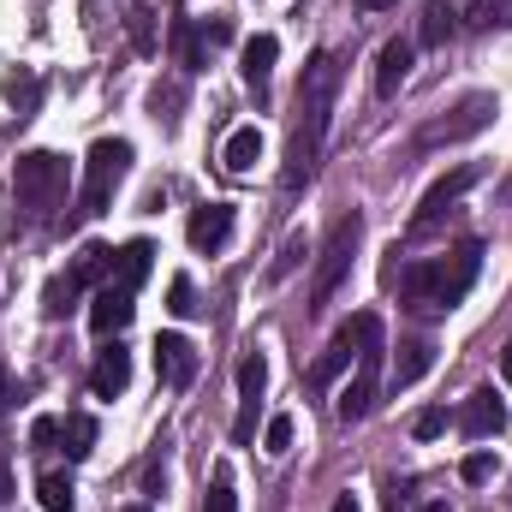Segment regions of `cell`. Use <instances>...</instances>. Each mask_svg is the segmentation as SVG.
Instances as JSON below:
<instances>
[{
  "instance_id": "obj_1",
  "label": "cell",
  "mask_w": 512,
  "mask_h": 512,
  "mask_svg": "<svg viewBox=\"0 0 512 512\" xmlns=\"http://www.w3.org/2000/svg\"><path fill=\"white\" fill-rule=\"evenodd\" d=\"M334 90H340V60L334 54H316L304 66V78H298V114H292V143H286V191H298L316 173V161H322Z\"/></svg>"
},
{
  "instance_id": "obj_2",
  "label": "cell",
  "mask_w": 512,
  "mask_h": 512,
  "mask_svg": "<svg viewBox=\"0 0 512 512\" xmlns=\"http://www.w3.org/2000/svg\"><path fill=\"white\" fill-rule=\"evenodd\" d=\"M477 274H483V245L471 239V245H459V251L435 256V262H417V268H405V304L417 310V316H447L453 304H465V292L477 286Z\"/></svg>"
},
{
  "instance_id": "obj_3",
  "label": "cell",
  "mask_w": 512,
  "mask_h": 512,
  "mask_svg": "<svg viewBox=\"0 0 512 512\" xmlns=\"http://www.w3.org/2000/svg\"><path fill=\"white\" fill-rule=\"evenodd\" d=\"M352 328H358V376L346 382L340 405H334L340 423H364L376 411V387H382V316L376 310H358Z\"/></svg>"
},
{
  "instance_id": "obj_4",
  "label": "cell",
  "mask_w": 512,
  "mask_h": 512,
  "mask_svg": "<svg viewBox=\"0 0 512 512\" xmlns=\"http://www.w3.org/2000/svg\"><path fill=\"white\" fill-rule=\"evenodd\" d=\"M131 173V143L126 137H102L96 149H90V161H84V191H78V221H96V215H108V203H114V191H120V179Z\"/></svg>"
},
{
  "instance_id": "obj_5",
  "label": "cell",
  "mask_w": 512,
  "mask_h": 512,
  "mask_svg": "<svg viewBox=\"0 0 512 512\" xmlns=\"http://www.w3.org/2000/svg\"><path fill=\"white\" fill-rule=\"evenodd\" d=\"M66 203V161L48 149L18 155V209L30 221H54V209Z\"/></svg>"
},
{
  "instance_id": "obj_6",
  "label": "cell",
  "mask_w": 512,
  "mask_h": 512,
  "mask_svg": "<svg viewBox=\"0 0 512 512\" xmlns=\"http://www.w3.org/2000/svg\"><path fill=\"white\" fill-rule=\"evenodd\" d=\"M96 280H114V245H84V251L72 256V268L48 280V292H42V316L60 322V316L84 298V286H96Z\"/></svg>"
},
{
  "instance_id": "obj_7",
  "label": "cell",
  "mask_w": 512,
  "mask_h": 512,
  "mask_svg": "<svg viewBox=\"0 0 512 512\" xmlns=\"http://www.w3.org/2000/svg\"><path fill=\"white\" fill-rule=\"evenodd\" d=\"M358 239H364V215H340L334 221V233H328V245L316 256V280H310V310H322L334 292H340V280L352 274V256H358Z\"/></svg>"
},
{
  "instance_id": "obj_8",
  "label": "cell",
  "mask_w": 512,
  "mask_h": 512,
  "mask_svg": "<svg viewBox=\"0 0 512 512\" xmlns=\"http://www.w3.org/2000/svg\"><path fill=\"white\" fill-rule=\"evenodd\" d=\"M495 114H501V108H495V96H483V90H477V96H465V102H459V108H453L447 120H435V126H423V137H417V143H423V149H441V143H459V137H477V131L489 126Z\"/></svg>"
},
{
  "instance_id": "obj_9",
  "label": "cell",
  "mask_w": 512,
  "mask_h": 512,
  "mask_svg": "<svg viewBox=\"0 0 512 512\" xmlns=\"http://www.w3.org/2000/svg\"><path fill=\"white\" fill-rule=\"evenodd\" d=\"M477 179H483V167H471V161H465V167H453V173H441V179L423 191V203H417V215H411V233H429V227H435V221H441V215H447L471 185H477Z\"/></svg>"
},
{
  "instance_id": "obj_10",
  "label": "cell",
  "mask_w": 512,
  "mask_h": 512,
  "mask_svg": "<svg viewBox=\"0 0 512 512\" xmlns=\"http://www.w3.org/2000/svg\"><path fill=\"white\" fill-rule=\"evenodd\" d=\"M262 387H268V358L251 352L245 364H239V417H233V441L245 447L256 435V411H262Z\"/></svg>"
},
{
  "instance_id": "obj_11",
  "label": "cell",
  "mask_w": 512,
  "mask_h": 512,
  "mask_svg": "<svg viewBox=\"0 0 512 512\" xmlns=\"http://www.w3.org/2000/svg\"><path fill=\"white\" fill-rule=\"evenodd\" d=\"M131 316H137V292L131 286H120V280L96 286V304H90V328L96 334H120V328H131Z\"/></svg>"
},
{
  "instance_id": "obj_12",
  "label": "cell",
  "mask_w": 512,
  "mask_h": 512,
  "mask_svg": "<svg viewBox=\"0 0 512 512\" xmlns=\"http://www.w3.org/2000/svg\"><path fill=\"white\" fill-rule=\"evenodd\" d=\"M155 376L167 387H191L197 382V346L185 334H161L155 340Z\"/></svg>"
},
{
  "instance_id": "obj_13",
  "label": "cell",
  "mask_w": 512,
  "mask_h": 512,
  "mask_svg": "<svg viewBox=\"0 0 512 512\" xmlns=\"http://www.w3.org/2000/svg\"><path fill=\"white\" fill-rule=\"evenodd\" d=\"M459 429H465L471 441H495V435L507 429V405L483 387V393H471V399L459 405Z\"/></svg>"
},
{
  "instance_id": "obj_14",
  "label": "cell",
  "mask_w": 512,
  "mask_h": 512,
  "mask_svg": "<svg viewBox=\"0 0 512 512\" xmlns=\"http://www.w3.org/2000/svg\"><path fill=\"white\" fill-rule=\"evenodd\" d=\"M131 382V352L126 346H102L96 352V370H90V393L96 399H120Z\"/></svg>"
},
{
  "instance_id": "obj_15",
  "label": "cell",
  "mask_w": 512,
  "mask_h": 512,
  "mask_svg": "<svg viewBox=\"0 0 512 512\" xmlns=\"http://www.w3.org/2000/svg\"><path fill=\"white\" fill-rule=\"evenodd\" d=\"M191 245L197 251H221L227 239H233V209L227 203H203V209H191Z\"/></svg>"
},
{
  "instance_id": "obj_16",
  "label": "cell",
  "mask_w": 512,
  "mask_h": 512,
  "mask_svg": "<svg viewBox=\"0 0 512 512\" xmlns=\"http://www.w3.org/2000/svg\"><path fill=\"white\" fill-rule=\"evenodd\" d=\"M411 78V42L393 36L382 54H376V96H399V84Z\"/></svg>"
},
{
  "instance_id": "obj_17",
  "label": "cell",
  "mask_w": 512,
  "mask_h": 512,
  "mask_svg": "<svg viewBox=\"0 0 512 512\" xmlns=\"http://www.w3.org/2000/svg\"><path fill=\"white\" fill-rule=\"evenodd\" d=\"M274 60H280V42H274V36H251V42H245V54H239V72H245V84L256 90V102H262V90H268Z\"/></svg>"
},
{
  "instance_id": "obj_18",
  "label": "cell",
  "mask_w": 512,
  "mask_h": 512,
  "mask_svg": "<svg viewBox=\"0 0 512 512\" xmlns=\"http://www.w3.org/2000/svg\"><path fill=\"white\" fill-rule=\"evenodd\" d=\"M149 268H155V245H149V239H131V245H120V251H114V280H120V286H131V292L149 280Z\"/></svg>"
},
{
  "instance_id": "obj_19",
  "label": "cell",
  "mask_w": 512,
  "mask_h": 512,
  "mask_svg": "<svg viewBox=\"0 0 512 512\" xmlns=\"http://www.w3.org/2000/svg\"><path fill=\"white\" fill-rule=\"evenodd\" d=\"M352 346H358V328L346 322V328H340V334L328 340V352L316 358V370H310V387H328V382H334V376H340V370L352 364Z\"/></svg>"
},
{
  "instance_id": "obj_20",
  "label": "cell",
  "mask_w": 512,
  "mask_h": 512,
  "mask_svg": "<svg viewBox=\"0 0 512 512\" xmlns=\"http://www.w3.org/2000/svg\"><path fill=\"white\" fill-rule=\"evenodd\" d=\"M221 161H227V173H251L256 161H262V126H239L227 137V149H221Z\"/></svg>"
},
{
  "instance_id": "obj_21",
  "label": "cell",
  "mask_w": 512,
  "mask_h": 512,
  "mask_svg": "<svg viewBox=\"0 0 512 512\" xmlns=\"http://www.w3.org/2000/svg\"><path fill=\"white\" fill-rule=\"evenodd\" d=\"M429 364H435V346H429V340L399 346V364H393V376H387V382H393V393H399V387H411L417 376H429Z\"/></svg>"
},
{
  "instance_id": "obj_22",
  "label": "cell",
  "mask_w": 512,
  "mask_h": 512,
  "mask_svg": "<svg viewBox=\"0 0 512 512\" xmlns=\"http://www.w3.org/2000/svg\"><path fill=\"white\" fill-rule=\"evenodd\" d=\"M60 441H66V459H90L96 453V417L90 411H72L60 423Z\"/></svg>"
},
{
  "instance_id": "obj_23",
  "label": "cell",
  "mask_w": 512,
  "mask_h": 512,
  "mask_svg": "<svg viewBox=\"0 0 512 512\" xmlns=\"http://www.w3.org/2000/svg\"><path fill=\"white\" fill-rule=\"evenodd\" d=\"M453 30H459V12H453L447 0H435V6L423 12V42L441 48V42H453Z\"/></svg>"
},
{
  "instance_id": "obj_24",
  "label": "cell",
  "mask_w": 512,
  "mask_h": 512,
  "mask_svg": "<svg viewBox=\"0 0 512 512\" xmlns=\"http://www.w3.org/2000/svg\"><path fill=\"white\" fill-rule=\"evenodd\" d=\"M465 24H477V30H512V0H471L465 6Z\"/></svg>"
},
{
  "instance_id": "obj_25",
  "label": "cell",
  "mask_w": 512,
  "mask_h": 512,
  "mask_svg": "<svg viewBox=\"0 0 512 512\" xmlns=\"http://www.w3.org/2000/svg\"><path fill=\"white\" fill-rule=\"evenodd\" d=\"M173 54H179L185 72L203 66V42H197V24H191V18H173Z\"/></svg>"
},
{
  "instance_id": "obj_26",
  "label": "cell",
  "mask_w": 512,
  "mask_h": 512,
  "mask_svg": "<svg viewBox=\"0 0 512 512\" xmlns=\"http://www.w3.org/2000/svg\"><path fill=\"white\" fill-rule=\"evenodd\" d=\"M36 501L48 512H72L78 507V489H72V477H42V483H36Z\"/></svg>"
},
{
  "instance_id": "obj_27",
  "label": "cell",
  "mask_w": 512,
  "mask_h": 512,
  "mask_svg": "<svg viewBox=\"0 0 512 512\" xmlns=\"http://www.w3.org/2000/svg\"><path fill=\"white\" fill-rule=\"evenodd\" d=\"M6 102H12V108H18V120H24V114L42 102V84H36L30 72H18V78H6Z\"/></svg>"
},
{
  "instance_id": "obj_28",
  "label": "cell",
  "mask_w": 512,
  "mask_h": 512,
  "mask_svg": "<svg viewBox=\"0 0 512 512\" xmlns=\"http://www.w3.org/2000/svg\"><path fill=\"white\" fill-rule=\"evenodd\" d=\"M304 256H310V245H304V233H292V239L280 245V256H274V268H268V280H286V274H292V268H298Z\"/></svg>"
},
{
  "instance_id": "obj_29",
  "label": "cell",
  "mask_w": 512,
  "mask_h": 512,
  "mask_svg": "<svg viewBox=\"0 0 512 512\" xmlns=\"http://www.w3.org/2000/svg\"><path fill=\"white\" fill-rule=\"evenodd\" d=\"M292 447V417L280 411V417H268V429H262V453H286Z\"/></svg>"
},
{
  "instance_id": "obj_30",
  "label": "cell",
  "mask_w": 512,
  "mask_h": 512,
  "mask_svg": "<svg viewBox=\"0 0 512 512\" xmlns=\"http://www.w3.org/2000/svg\"><path fill=\"white\" fill-rule=\"evenodd\" d=\"M203 512H239V495H233V477H227V471L209 483V501H203Z\"/></svg>"
},
{
  "instance_id": "obj_31",
  "label": "cell",
  "mask_w": 512,
  "mask_h": 512,
  "mask_svg": "<svg viewBox=\"0 0 512 512\" xmlns=\"http://www.w3.org/2000/svg\"><path fill=\"white\" fill-rule=\"evenodd\" d=\"M441 429H447V411H441V405H429V411L411 417V435H417V441H435Z\"/></svg>"
},
{
  "instance_id": "obj_32",
  "label": "cell",
  "mask_w": 512,
  "mask_h": 512,
  "mask_svg": "<svg viewBox=\"0 0 512 512\" xmlns=\"http://www.w3.org/2000/svg\"><path fill=\"white\" fill-rule=\"evenodd\" d=\"M167 310H173V316H197V298H191V280H185V274L167 286Z\"/></svg>"
},
{
  "instance_id": "obj_33",
  "label": "cell",
  "mask_w": 512,
  "mask_h": 512,
  "mask_svg": "<svg viewBox=\"0 0 512 512\" xmlns=\"http://www.w3.org/2000/svg\"><path fill=\"white\" fill-rule=\"evenodd\" d=\"M459 477H465V483L477 489V483H489V477H495V459H489V453H471V459L459 465Z\"/></svg>"
},
{
  "instance_id": "obj_34",
  "label": "cell",
  "mask_w": 512,
  "mask_h": 512,
  "mask_svg": "<svg viewBox=\"0 0 512 512\" xmlns=\"http://www.w3.org/2000/svg\"><path fill=\"white\" fill-rule=\"evenodd\" d=\"M30 441H36V447H54V441H60V417H36V423H30Z\"/></svg>"
},
{
  "instance_id": "obj_35",
  "label": "cell",
  "mask_w": 512,
  "mask_h": 512,
  "mask_svg": "<svg viewBox=\"0 0 512 512\" xmlns=\"http://www.w3.org/2000/svg\"><path fill=\"white\" fill-rule=\"evenodd\" d=\"M501 376H507V387H512V340H507V352H501Z\"/></svg>"
},
{
  "instance_id": "obj_36",
  "label": "cell",
  "mask_w": 512,
  "mask_h": 512,
  "mask_svg": "<svg viewBox=\"0 0 512 512\" xmlns=\"http://www.w3.org/2000/svg\"><path fill=\"white\" fill-rule=\"evenodd\" d=\"M334 512H358V501H352V495H340V501H334Z\"/></svg>"
},
{
  "instance_id": "obj_37",
  "label": "cell",
  "mask_w": 512,
  "mask_h": 512,
  "mask_svg": "<svg viewBox=\"0 0 512 512\" xmlns=\"http://www.w3.org/2000/svg\"><path fill=\"white\" fill-rule=\"evenodd\" d=\"M358 6H364V12H382V6H393V0H358Z\"/></svg>"
},
{
  "instance_id": "obj_38",
  "label": "cell",
  "mask_w": 512,
  "mask_h": 512,
  "mask_svg": "<svg viewBox=\"0 0 512 512\" xmlns=\"http://www.w3.org/2000/svg\"><path fill=\"white\" fill-rule=\"evenodd\" d=\"M423 512H453V507H447V501H429V507H423Z\"/></svg>"
},
{
  "instance_id": "obj_39",
  "label": "cell",
  "mask_w": 512,
  "mask_h": 512,
  "mask_svg": "<svg viewBox=\"0 0 512 512\" xmlns=\"http://www.w3.org/2000/svg\"><path fill=\"white\" fill-rule=\"evenodd\" d=\"M501 203H512V179H507V185H501Z\"/></svg>"
},
{
  "instance_id": "obj_40",
  "label": "cell",
  "mask_w": 512,
  "mask_h": 512,
  "mask_svg": "<svg viewBox=\"0 0 512 512\" xmlns=\"http://www.w3.org/2000/svg\"><path fill=\"white\" fill-rule=\"evenodd\" d=\"M126 512H149V507H126Z\"/></svg>"
}]
</instances>
